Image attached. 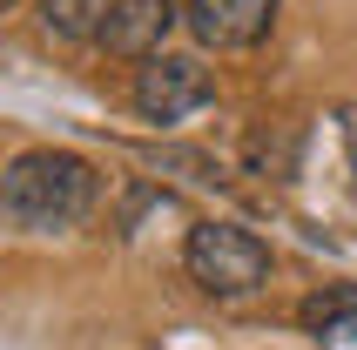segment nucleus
Masks as SVG:
<instances>
[{
  "mask_svg": "<svg viewBox=\"0 0 357 350\" xmlns=\"http://www.w3.org/2000/svg\"><path fill=\"white\" fill-rule=\"evenodd\" d=\"M95 209V169L68 149H27L0 175V215L14 229H75Z\"/></svg>",
  "mask_w": 357,
  "mask_h": 350,
  "instance_id": "nucleus-1",
  "label": "nucleus"
},
{
  "mask_svg": "<svg viewBox=\"0 0 357 350\" xmlns=\"http://www.w3.org/2000/svg\"><path fill=\"white\" fill-rule=\"evenodd\" d=\"M115 0H40V27L54 40H101Z\"/></svg>",
  "mask_w": 357,
  "mask_h": 350,
  "instance_id": "nucleus-7",
  "label": "nucleus"
},
{
  "mask_svg": "<svg viewBox=\"0 0 357 350\" xmlns=\"http://www.w3.org/2000/svg\"><path fill=\"white\" fill-rule=\"evenodd\" d=\"M216 101V75L196 54H149L135 75V108L149 121H182Z\"/></svg>",
  "mask_w": 357,
  "mask_h": 350,
  "instance_id": "nucleus-3",
  "label": "nucleus"
},
{
  "mask_svg": "<svg viewBox=\"0 0 357 350\" xmlns=\"http://www.w3.org/2000/svg\"><path fill=\"white\" fill-rule=\"evenodd\" d=\"M337 128H344V155H351V175H357V101L337 115Z\"/></svg>",
  "mask_w": 357,
  "mask_h": 350,
  "instance_id": "nucleus-8",
  "label": "nucleus"
},
{
  "mask_svg": "<svg viewBox=\"0 0 357 350\" xmlns=\"http://www.w3.org/2000/svg\"><path fill=\"white\" fill-rule=\"evenodd\" d=\"M169 27H176V0H115L108 27H101V47L121 61H149V54H162Z\"/></svg>",
  "mask_w": 357,
  "mask_h": 350,
  "instance_id": "nucleus-4",
  "label": "nucleus"
},
{
  "mask_svg": "<svg viewBox=\"0 0 357 350\" xmlns=\"http://www.w3.org/2000/svg\"><path fill=\"white\" fill-rule=\"evenodd\" d=\"M297 324L317 337V344H357V283H331V290L303 296Z\"/></svg>",
  "mask_w": 357,
  "mask_h": 350,
  "instance_id": "nucleus-6",
  "label": "nucleus"
},
{
  "mask_svg": "<svg viewBox=\"0 0 357 350\" xmlns=\"http://www.w3.org/2000/svg\"><path fill=\"white\" fill-rule=\"evenodd\" d=\"M182 270L202 296H250L270 283V250L243 222H196L182 243Z\"/></svg>",
  "mask_w": 357,
  "mask_h": 350,
  "instance_id": "nucleus-2",
  "label": "nucleus"
},
{
  "mask_svg": "<svg viewBox=\"0 0 357 350\" xmlns=\"http://www.w3.org/2000/svg\"><path fill=\"white\" fill-rule=\"evenodd\" d=\"M270 20H277V0H189V27L209 47H250L270 34Z\"/></svg>",
  "mask_w": 357,
  "mask_h": 350,
  "instance_id": "nucleus-5",
  "label": "nucleus"
}]
</instances>
